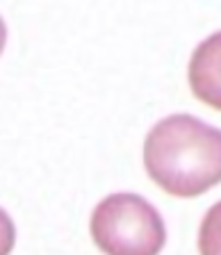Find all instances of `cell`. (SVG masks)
I'll list each match as a JSON object with an SVG mask.
<instances>
[{"instance_id": "7a4b0ae2", "label": "cell", "mask_w": 221, "mask_h": 255, "mask_svg": "<svg viewBox=\"0 0 221 255\" xmlns=\"http://www.w3.org/2000/svg\"><path fill=\"white\" fill-rule=\"evenodd\" d=\"M94 244L105 255H160L167 226L160 212L137 194H112L96 205L89 219Z\"/></svg>"}, {"instance_id": "3957f363", "label": "cell", "mask_w": 221, "mask_h": 255, "mask_svg": "<svg viewBox=\"0 0 221 255\" xmlns=\"http://www.w3.org/2000/svg\"><path fill=\"white\" fill-rule=\"evenodd\" d=\"M187 80L194 98L221 112V32L196 46L187 66Z\"/></svg>"}, {"instance_id": "5b68a950", "label": "cell", "mask_w": 221, "mask_h": 255, "mask_svg": "<svg viewBox=\"0 0 221 255\" xmlns=\"http://www.w3.org/2000/svg\"><path fill=\"white\" fill-rule=\"evenodd\" d=\"M16 244V228L9 214L0 207V255H9Z\"/></svg>"}, {"instance_id": "6da1fadb", "label": "cell", "mask_w": 221, "mask_h": 255, "mask_svg": "<svg viewBox=\"0 0 221 255\" xmlns=\"http://www.w3.org/2000/svg\"><path fill=\"white\" fill-rule=\"evenodd\" d=\"M144 166L169 196H201L221 182V130L192 114H171L146 134Z\"/></svg>"}, {"instance_id": "8992f818", "label": "cell", "mask_w": 221, "mask_h": 255, "mask_svg": "<svg viewBox=\"0 0 221 255\" xmlns=\"http://www.w3.org/2000/svg\"><path fill=\"white\" fill-rule=\"evenodd\" d=\"M5 41H7V27H5V21L0 18V53L5 50Z\"/></svg>"}, {"instance_id": "277c9868", "label": "cell", "mask_w": 221, "mask_h": 255, "mask_svg": "<svg viewBox=\"0 0 221 255\" xmlns=\"http://www.w3.org/2000/svg\"><path fill=\"white\" fill-rule=\"evenodd\" d=\"M199 253L221 255V201L206 212L199 228Z\"/></svg>"}]
</instances>
